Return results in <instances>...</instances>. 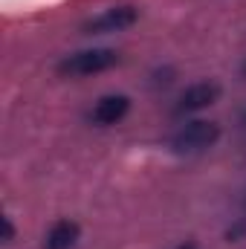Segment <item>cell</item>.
<instances>
[{"label":"cell","instance_id":"1","mask_svg":"<svg viewBox=\"0 0 246 249\" xmlns=\"http://www.w3.org/2000/svg\"><path fill=\"white\" fill-rule=\"evenodd\" d=\"M119 64V53L107 50V47H93V50H78L72 55H67L58 64V72L70 78H87V75H99L107 72Z\"/></svg>","mask_w":246,"mask_h":249},{"label":"cell","instance_id":"2","mask_svg":"<svg viewBox=\"0 0 246 249\" xmlns=\"http://www.w3.org/2000/svg\"><path fill=\"white\" fill-rule=\"evenodd\" d=\"M220 139V124L206 122V119H191L185 122L174 136H171V151L174 154H203L209 148H214V142Z\"/></svg>","mask_w":246,"mask_h":249},{"label":"cell","instance_id":"3","mask_svg":"<svg viewBox=\"0 0 246 249\" xmlns=\"http://www.w3.org/2000/svg\"><path fill=\"white\" fill-rule=\"evenodd\" d=\"M139 20V9L136 6H110L102 9L99 15H93L84 23L87 35H113V32H124Z\"/></svg>","mask_w":246,"mask_h":249},{"label":"cell","instance_id":"4","mask_svg":"<svg viewBox=\"0 0 246 249\" xmlns=\"http://www.w3.org/2000/svg\"><path fill=\"white\" fill-rule=\"evenodd\" d=\"M220 99V84L217 81H197V84H188L177 105H174V113L177 116H191V113H200L206 107H211L214 102Z\"/></svg>","mask_w":246,"mask_h":249},{"label":"cell","instance_id":"5","mask_svg":"<svg viewBox=\"0 0 246 249\" xmlns=\"http://www.w3.org/2000/svg\"><path fill=\"white\" fill-rule=\"evenodd\" d=\"M130 113V96L124 93H110V96H102L93 110H90V122L99 124V127H110V124H119Z\"/></svg>","mask_w":246,"mask_h":249},{"label":"cell","instance_id":"6","mask_svg":"<svg viewBox=\"0 0 246 249\" xmlns=\"http://www.w3.org/2000/svg\"><path fill=\"white\" fill-rule=\"evenodd\" d=\"M81 238V229L75 220H58L50 226L47 238H44V249H72Z\"/></svg>","mask_w":246,"mask_h":249},{"label":"cell","instance_id":"7","mask_svg":"<svg viewBox=\"0 0 246 249\" xmlns=\"http://www.w3.org/2000/svg\"><path fill=\"white\" fill-rule=\"evenodd\" d=\"M3 226H6V241H15V226H12V220H9V217L3 220Z\"/></svg>","mask_w":246,"mask_h":249},{"label":"cell","instance_id":"8","mask_svg":"<svg viewBox=\"0 0 246 249\" xmlns=\"http://www.w3.org/2000/svg\"><path fill=\"white\" fill-rule=\"evenodd\" d=\"M177 249H200V247H197L194 241H185V244H180V247H177Z\"/></svg>","mask_w":246,"mask_h":249},{"label":"cell","instance_id":"9","mask_svg":"<svg viewBox=\"0 0 246 249\" xmlns=\"http://www.w3.org/2000/svg\"><path fill=\"white\" fill-rule=\"evenodd\" d=\"M241 75H244V78H246V61L241 64Z\"/></svg>","mask_w":246,"mask_h":249},{"label":"cell","instance_id":"10","mask_svg":"<svg viewBox=\"0 0 246 249\" xmlns=\"http://www.w3.org/2000/svg\"><path fill=\"white\" fill-rule=\"evenodd\" d=\"M241 119H244V124H246V110H244V116H241Z\"/></svg>","mask_w":246,"mask_h":249}]
</instances>
